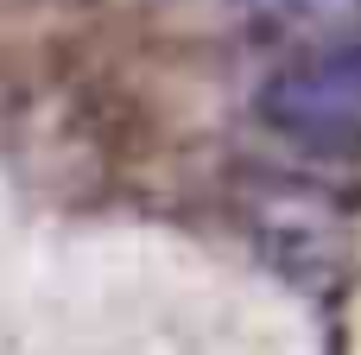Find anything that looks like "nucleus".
I'll use <instances>...</instances> for the list:
<instances>
[{
    "label": "nucleus",
    "instance_id": "f257e3e1",
    "mask_svg": "<svg viewBox=\"0 0 361 355\" xmlns=\"http://www.w3.org/2000/svg\"><path fill=\"white\" fill-rule=\"evenodd\" d=\"M241 222L286 286H298L311 299H330L349 286V273H355V203L324 191L317 178L254 172L241 191Z\"/></svg>",
    "mask_w": 361,
    "mask_h": 355
},
{
    "label": "nucleus",
    "instance_id": "f03ea898",
    "mask_svg": "<svg viewBox=\"0 0 361 355\" xmlns=\"http://www.w3.org/2000/svg\"><path fill=\"white\" fill-rule=\"evenodd\" d=\"M260 121L324 159H361V38L286 51L260 83Z\"/></svg>",
    "mask_w": 361,
    "mask_h": 355
},
{
    "label": "nucleus",
    "instance_id": "7ed1b4c3",
    "mask_svg": "<svg viewBox=\"0 0 361 355\" xmlns=\"http://www.w3.org/2000/svg\"><path fill=\"white\" fill-rule=\"evenodd\" d=\"M254 25L279 51L343 44V38H361V0H254Z\"/></svg>",
    "mask_w": 361,
    "mask_h": 355
}]
</instances>
